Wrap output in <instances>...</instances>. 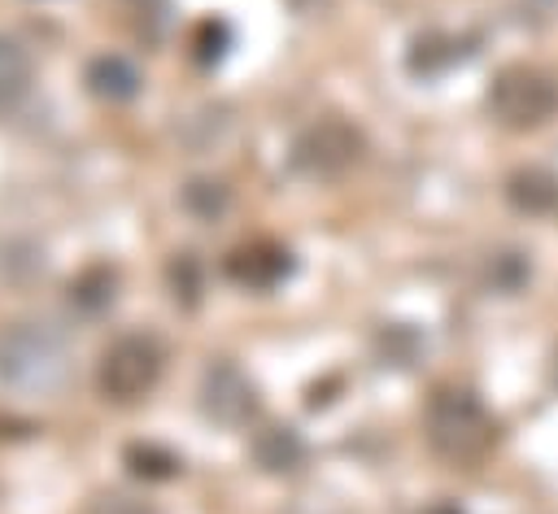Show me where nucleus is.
Instances as JSON below:
<instances>
[{
	"mask_svg": "<svg viewBox=\"0 0 558 514\" xmlns=\"http://www.w3.org/2000/svg\"><path fill=\"white\" fill-rule=\"evenodd\" d=\"M427 440L440 457L458 466H475L497 444V427L471 392H436L427 409Z\"/></svg>",
	"mask_w": 558,
	"mask_h": 514,
	"instance_id": "obj_1",
	"label": "nucleus"
},
{
	"mask_svg": "<svg viewBox=\"0 0 558 514\" xmlns=\"http://www.w3.org/2000/svg\"><path fill=\"white\" fill-rule=\"evenodd\" d=\"M488 105H493V113H497L506 126L532 131V126H545V122L558 113V83H554L545 70L506 65V70L493 78Z\"/></svg>",
	"mask_w": 558,
	"mask_h": 514,
	"instance_id": "obj_2",
	"label": "nucleus"
},
{
	"mask_svg": "<svg viewBox=\"0 0 558 514\" xmlns=\"http://www.w3.org/2000/svg\"><path fill=\"white\" fill-rule=\"evenodd\" d=\"M0 375L17 388H57L61 375H65V348L52 331L44 327H13L9 335H0Z\"/></svg>",
	"mask_w": 558,
	"mask_h": 514,
	"instance_id": "obj_3",
	"label": "nucleus"
},
{
	"mask_svg": "<svg viewBox=\"0 0 558 514\" xmlns=\"http://www.w3.org/2000/svg\"><path fill=\"white\" fill-rule=\"evenodd\" d=\"M161 357L148 335H122L100 357V392L113 401H135L157 383Z\"/></svg>",
	"mask_w": 558,
	"mask_h": 514,
	"instance_id": "obj_4",
	"label": "nucleus"
},
{
	"mask_svg": "<svg viewBox=\"0 0 558 514\" xmlns=\"http://www.w3.org/2000/svg\"><path fill=\"white\" fill-rule=\"evenodd\" d=\"M296 157L314 174H340L362 157V135H357V126H349L340 118H323L301 135Z\"/></svg>",
	"mask_w": 558,
	"mask_h": 514,
	"instance_id": "obj_5",
	"label": "nucleus"
},
{
	"mask_svg": "<svg viewBox=\"0 0 558 514\" xmlns=\"http://www.w3.org/2000/svg\"><path fill=\"white\" fill-rule=\"evenodd\" d=\"M201 405H205L209 418H218L227 427H240V423L253 418L257 396H253V383L231 362H214L205 370V383H201Z\"/></svg>",
	"mask_w": 558,
	"mask_h": 514,
	"instance_id": "obj_6",
	"label": "nucleus"
},
{
	"mask_svg": "<svg viewBox=\"0 0 558 514\" xmlns=\"http://www.w3.org/2000/svg\"><path fill=\"white\" fill-rule=\"evenodd\" d=\"M506 200L519 209V213H554L558 209V174L541 170V166H527V170H514L506 179Z\"/></svg>",
	"mask_w": 558,
	"mask_h": 514,
	"instance_id": "obj_7",
	"label": "nucleus"
},
{
	"mask_svg": "<svg viewBox=\"0 0 558 514\" xmlns=\"http://www.w3.org/2000/svg\"><path fill=\"white\" fill-rule=\"evenodd\" d=\"M92 87L100 91V96H109V100H126V96H135V83H140V74L122 61V57H100L96 65H92Z\"/></svg>",
	"mask_w": 558,
	"mask_h": 514,
	"instance_id": "obj_8",
	"label": "nucleus"
},
{
	"mask_svg": "<svg viewBox=\"0 0 558 514\" xmlns=\"http://www.w3.org/2000/svg\"><path fill=\"white\" fill-rule=\"evenodd\" d=\"M257 457L270 470H292L301 462V440L292 436V427H266L257 436Z\"/></svg>",
	"mask_w": 558,
	"mask_h": 514,
	"instance_id": "obj_9",
	"label": "nucleus"
},
{
	"mask_svg": "<svg viewBox=\"0 0 558 514\" xmlns=\"http://www.w3.org/2000/svg\"><path fill=\"white\" fill-rule=\"evenodd\" d=\"M279 270H288V257L275 248H244L231 257V274L244 283H270Z\"/></svg>",
	"mask_w": 558,
	"mask_h": 514,
	"instance_id": "obj_10",
	"label": "nucleus"
},
{
	"mask_svg": "<svg viewBox=\"0 0 558 514\" xmlns=\"http://www.w3.org/2000/svg\"><path fill=\"white\" fill-rule=\"evenodd\" d=\"M26 78H31L26 52H22L13 39H0V109L13 105V100L26 91Z\"/></svg>",
	"mask_w": 558,
	"mask_h": 514,
	"instance_id": "obj_11",
	"label": "nucleus"
},
{
	"mask_svg": "<svg viewBox=\"0 0 558 514\" xmlns=\"http://www.w3.org/2000/svg\"><path fill=\"white\" fill-rule=\"evenodd\" d=\"M87 514H157V510L135 501V497H100V501H92Z\"/></svg>",
	"mask_w": 558,
	"mask_h": 514,
	"instance_id": "obj_12",
	"label": "nucleus"
},
{
	"mask_svg": "<svg viewBox=\"0 0 558 514\" xmlns=\"http://www.w3.org/2000/svg\"><path fill=\"white\" fill-rule=\"evenodd\" d=\"M554 375H558V366H554Z\"/></svg>",
	"mask_w": 558,
	"mask_h": 514,
	"instance_id": "obj_13",
	"label": "nucleus"
}]
</instances>
